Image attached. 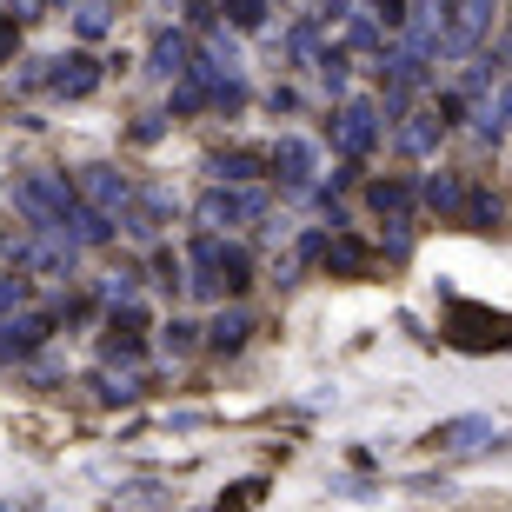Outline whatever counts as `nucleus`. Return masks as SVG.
Instances as JSON below:
<instances>
[{"instance_id":"1","label":"nucleus","mask_w":512,"mask_h":512,"mask_svg":"<svg viewBox=\"0 0 512 512\" xmlns=\"http://www.w3.org/2000/svg\"><path fill=\"white\" fill-rule=\"evenodd\" d=\"M14 207L27 213L40 233H67V220L80 213V187H67V173L34 167V173H20V180H14Z\"/></svg>"},{"instance_id":"12","label":"nucleus","mask_w":512,"mask_h":512,"mask_svg":"<svg viewBox=\"0 0 512 512\" xmlns=\"http://www.w3.org/2000/svg\"><path fill=\"white\" fill-rule=\"evenodd\" d=\"M20 273H74V240H67V233L27 240V247H20Z\"/></svg>"},{"instance_id":"16","label":"nucleus","mask_w":512,"mask_h":512,"mask_svg":"<svg viewBox=\"0 0 512 512\" xmlns=\"http://www.w3.org/2000/svg\"><path fill=\"white\" fill-rule=\"evenodd\" d=\"M266 167H273V153H253V147H227V153H213V173H220L227 187H247V180H260Z\"/></svg>"},{"instance_id":"2","label":"nucleus","mask_w":512,"mask_h":512,"mask_svg":"<svg viewBox=\"0 0 512 512\" xmlns=\"http://www.w3.org/2000/svg\"><path fill=\"white\" fill-rule=\"evenodd\" d=\"M193 293H213V300H220V293H247L253 286V260L240 247H220V233H200V240H193Z\"/></svg>"},{"instance_id":"31","label":"nucleus","mask_w":512,"mask_h":512,"mask_svg":"<svg viewBox=\"0 0 512 512\" xmlns=\"http://www.w3.org/2000/svg\"><path fill=\"white\" fill-rule=\"evenodd\" d=\"M373 14H380L386 27H399V20H406V0H373Z\"/></svg>"},{"instance_id":"8","label":"nucleus","mask_w":512,"mask_h":512,"mask_svg":"<svg viewBox=\"0 0 512 512\" xmlns=\"http://www.w3.org/2000/svg\"><path fill=\"white\" fill-rule=\"evenodd\" d=\"M80 200H87L94 213H107V220H120V213L133 207V187L120 180L114 167H87V173H80Z\"/></svg>"},{"instance_id":"22","label":"nucleus","mask_w":512,"mask_h":512,"mask_svg":"<svg viewBox=\"0 0 512 512\" xmlns=\"http://www.w3.org/2000/svg\"><path fill=\"white\" fill-rule=\"evenodd\" d=\"M74 27H80V40H100L107 27H114V7H107V0H80V7H74Z\"/></svg>"},{"instance_id":"29","label":"nucleus","mask_w":512,"mask_h":512,"mask_svg":"<svg viewBox=\"0 0 512 512\" xmlns=\"http://www.w3.org/2000/svg\"><path fill=\"white\" fill-rule=\"evenodd\" d=\"M320 80L326 87H346V47H326L320 54Z\"/></svg>"},{"instance_id":"32","label":"nucleus","mask_w":512,"mask_h":512,"mask_svg":"<svg viewBox=\"0 0 512 512\" xmlns=\"http://www.w3.org/2000/svg\"><path fill=\"white\" fill-rule=\"evenodd\" d=\"M14 20H20V14H0V60L14 54Z\"/></svg>"},{"instance_id":"33","label":"nucleus","mask_w":512,"mask_h":512,"mask_svg":"<svg viewBox=\"0 0 512 512\" xmlns=\"http://www.w3.org/2000/svg\"><path fill=\"white\" fill-rule=\"evenodd\" d=\"M506 67H512V27H506Z\"/></svg>"},{"instance_id":"24","label":"nucleus","mask_w":512,"mask_h":512,"mask_svg":"<svg viewBox=\"0 0 512 512\" xmlns=\"http://www.w3.org/2000/svg\"><path fill=\"white\" fill-rule=\"evenodd\" d=\"M27 293H34V280H27V273H0V320H7V313H20V306H27Z\"/></svg>"},{"instance_id":"28","label":"nucleus","mask_w":512,"mask_h":512,"mask_svg":"<svg viewBox=\"0 0 512 512\" xmlns=\"http://www.w3.org/2000/svg\"><path fill=\"white\" fill-rule=\"evenodd\" d=\"M466 220H473V227H493L499 200H493V193H466Z\"/></svg>"},{"instance_id":"23","label":"nucleus","mask_w":512,"mask_h":512,"mask_svg":"<svg viewBox=\"0 0 512 512\" xmlns=\"http://www.w3.org/2000/svg\"><path fill=\"white\" fill-rule=\"evenodd\" d=\"M506 127H512V87H499V94L486 100V114H479V133H486V140H499Z\"/></svg>"},{"instance_id":"19","label":"nucleus","mask_w":512,"mask_h":512,"mask_svg":"<svg viewBox=\"0 0 512 512\" xmlns=\"http://www.w3.org/2000/svg\"><path fill=\"white\" fill-rule=\"evenodd\" d=\"M426 207L433 213H466V180H459V173H433V180H426Z\"/></svg>"},{"instance_id":"14","label":"nucleus","mask_w":512,"mask_h":512,"mask_svg":"<svg viewBox=\"0 0 512 512\" xmlns=\"http://www.w3.org/2000/svg\"><path fill=\"white\" fill-rule=\"evenodd\" d=\"M120 220H127V233H140V240H153V233L167 227L173 220V200L160 187H147V193H133V207L120 213Z\"/></svg>"},{"instance_id":"15","label":"nucleus","mask_w":512,"mask_h":512,"mask_svg":"<svg viewBox=\"0 0 512 512\" xmlns=\"http://www.w3.org/2000/svg\"><path fill=\"white\" fill-rule=\"evenodd\" d=\"M273 180H280V187H313V147H306V140H280V147H273Z\"/></svg>"},{"instance_id":"25","label":"nucleus","mask_w":512,"mask_h":512,"mask_svg":"<svg viewBox=\"0 0 512 512\" xmlns=\"http://www.w3.org/2000/svg\"><path fill=\"white\" fill-rule=\"evenodd\" d=\"M439 127H446V120H439V114H413V127L399 133V140H406V147H413V153H426V147H433V140H439Z\"/></svg>"},{"instance_id":"27","label":"nucleus","mask_w":512,"mask_h":512,"mask_svg":"<svg viewBox=\"0 0 512 512\" xmlns=\"http://www.w3.org/2000/svg\"><path fill=\"white\" fill-rule=\"evenodd\" d=\"M220 7H227L233 27H260V20H266V0H220Z\"/></svg>"},{"instance_id":"30","label":"nucleus","mask_w":512,"mask_h":512,"mask_svg":"<svg viewBox=\"0 0 512 512\" xmlns=\"http://www.w3.org/2000/svg\"><path fill=\"white\" fill-rule=\"evenodd\" d=\"M193 333H200V326H187V320H167V353H193Z\"/></svg>"},{"instance_id":"20","label":"nucleus","mask_w":512,"mask_h":512,"mask_svg":"<svg viewBox=\"0 0 512 512\" xmlns=\"http://www.w3.org/2000/svg\"><path fill=\"white\" fill-rule=\"evenodd\" d=\"M247 333H253L247 313H220V320L207 326V346H213V353H240V346H247Z\"/></svg>"},{"instance_id":"7","label":"nucleus","mask_w":512,"mask_h":512,"mask_svg":"<svg viewBox=\"0 0 512 512\" xmlns=\"http://www.w3.org/2000/svg\"><path fill=\"white\" fill-rule=\"evenodd\" d=\"M373 140H380V107L346 100L340 114H333V147H340L346 160H366V153H373Z\"/></svg>"},{"instance_id":"26","label":"nucleus","mask_w":512,"mask_h":512,"mask_svg":"<svg viewBox=\"0 0 512 512\" xmlns=\"http://www.w3.org/2000/svg\"><path fill=\"white\" fill-rule=\"evenodd\" d=\"M380 27H386L380 14H353V20H346V47H373V40H380Z\"/></svg>"},{"instance_id":"4","label":"nucleus","mask_w":512,"mask_h":512,"mask_svg":"<svg viewBox=\"0 0 512 512\" xmlns=\"http://www.w3.org/2000/svg\"><path fill=\"white\" fill-rule=\"evenodd\" d=\"M27 87H47V94L60 100H80V94H94L100 87V60L94 54H54V60H40V67H27Z\"/></svg>"},{"instance_id":"11","label":"nucleus","mask_w":512,"mask_h":512,"mask_svg":"<svg viewBox=\"0 0 512 512\" xmlns=\"http://www.w3.org/2000/svg\"><path fill=\"white\" fill-rule=\"evenodd\" d=\"M140 333H147V313H140V306H114L100 353H107V360H133V353H140Z\"/></svg>"},{"instance_id":"13","label":"nucleus","mask_w":512,"mask_h":512,"mask_svg":"<svg viewBox=\"0 0 512 512\" xmlns=\"http://www.w3.org/2000/svg\"><path fill=\"white\" fill-rule=\"evenodd\" d=\"M366 200H373V213H380V220L406 227V220H413V200H419V193L406 187L399 173H386V180H373V187H366Z\"/></svg>"},{"instance_id":"10","label":"nucleus","mask_w":512,"mask_h":512,"mask_svg":"<svg viewBox=\"0 0 512 512\" xmlns=\"http://www.w3.org/2000/svg\"><path fill=\"white\" fill-rule=\"evenodd\" d=\"M493 7L499 0H459V14L446 20V47H453V54H473L479 34L493 27Z\"/></svg>"},{"instance_id":"6","label":"nucleus","mask_w":512,"mask_h":512,"mask_svg":"<svg viewBox=\"0 0 512 512\" xmlns=\"http://www.w3.org/2000/svg\"><path fill=\"white\" fill-rule=\"evenodd\" d=\"M506 419L493 413H459V419H439L433 426V446L439 453H486V446H506Z\"/></svg>"},{"instance_id":"9","label":"nucleus","mask_w":512,"mask_h":512,"mask_svg":"<svg viewBox=\"0 0 512 512\" xmlns=\"http://www.w3.org/2000/svg\"><path fill=\"white\" fill-rule=\"evenodd\" d=\"M47 333H54L47 313H7V326H0V360H27L34 346H47Z\"/></svg>"},{"instance_id":"21","label":"nucleus","mask_w":512,"mask_h":512,"mask_svg":"<svg viewBox=\"0 0 512 512\" xmlns=\"http://www.w3.org/2000/svg\"><path fill=\"white\" fill-rule=\"evenodd\" d=\"M326 273H340V280L366 273V247L360 240H333V247H326Z\"/></svg>"},{"instance_id":"17","label":"nucleus","mask_w":512,"mask_h":512,"mask_svg":"<svg viewBox=\"0 0 512 512\" xmlns=\"http://www.w3.org/2000/svg\"><path fill=\"white\" fill-rule=\"evenodd\" d=\"M153 74H160V80H187L193 74V54H187V40H180V34L153 40Z\"/></svg>"},{"instance_id":"5","label":"nucleus","mask_w":512,"mask_h":512,"mask_svg":"<svg viewBox=\"0 0 512 512\" xmlns=\"http://www.w3.org/2000/svg\"><path fill=\"white\" fill-rule=\"evenodd\" d=\"M260 213H266V200H260V193H247V187H227V180H220L213 193H200V207H193V220H200L207 233H227V227H253Z\"/></svg>"},{"instance_id":"3","label":"nucleus","mask_w":512,"mask_h":512,"mask_svg":"<svg viewBox=\"0 0 512 512\" xmlns=\"http://www.w3.org/2000/svg\"><path fill=\"white\" fill-rule=\"evenodd\" d=\"M446 340L466 346V353H512V313L453 300V306H446Z\"/></svg>"},{"instance_id":"18","label":"nucleus","mask_w":512,"mask_h":512,"mask_svg":"<svg viewBox=\"0 0 512 512\" xmlns=\"http://www.w3.org/2000/svg\"><path fill=\"white\" fill-rule=\"evenodd\" d=\"M380 74H386V100H406L419 87V74H426V67H419V47H413V54H393Z\"/></svg>"}]
</instances>
